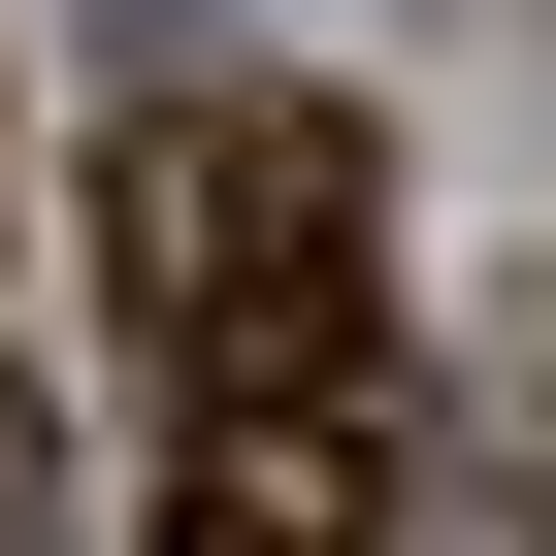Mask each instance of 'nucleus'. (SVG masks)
<instances>
[{"instance_id": "7ed1b4c3", "label": "nucleus", "mask_w": 556, "mask_h": 556, "mask_svg": "<svg viewBox=\"0 0 556 556\" xmlns=\"http://www.w3.org/2000/svg\"><path fill=\"white\" fill-rule=\"evenodd\" d=\"M458 556H556V491H523V523H458Z\"/></svg>"}, {"instance_id": "f03ea898", "label": "nucleus", "mask_w": 556, "mask_h": 556, "mask_svg": "<svg viewBox=\"0 0 556 556\" xmlns=\"http://www.w3.org/2000/svg\"><path fill=\"white\" fill-rule=\"evenodd\" d=\"M164 523H197V556H393V361L164 393Z\"/></svg>"}, {"instance_id": "f257e3e1", "label": "nucleus", "mask_w": 556, "mask_h": 556, "mask_svg": "<svg viewBox=\"0 0 556 556\" xmlns=\"http://www.w3.org/2000/svg\"><path fill=\"white\" fill-rule=\"evenodd\" d=\"M99 262H131V361L164 393H295V361H393V197H361V99H131L99 164Z\"/></svg>"}]
</instances>
